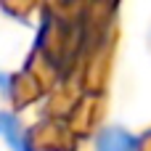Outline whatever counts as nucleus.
<instances>
[{"label": "nucleus", "mask_w": 151, "mask_h": 151, "mask_svg": "<svg viewBox=\"0 0 151 151\" xmlns=\"http://www.w3.org/2000/svg\"><path fill=\"white\" fill-rule=\"evenodd\" d=\"M93 149L96 151H138V138L119 125H106L96 133Z\"/></svg>", "instance_id": "f257e3e1"}, {"label": "nucleus", "mask_w": 151, "mask_h": 151, "mask_svg": "<svg viewBox=\"0 0 151 151\" xmlns=\"http://www.w3.org/2000/svg\"><path fill=\"white\" fill-rule=\"evenodd\" d=\"M0 135L8 141L11 151H32L29 138H27V127L21 125V119L3 109H0Z\"/></svg>", "instance_id": "f03ea898"}]
</instances>
